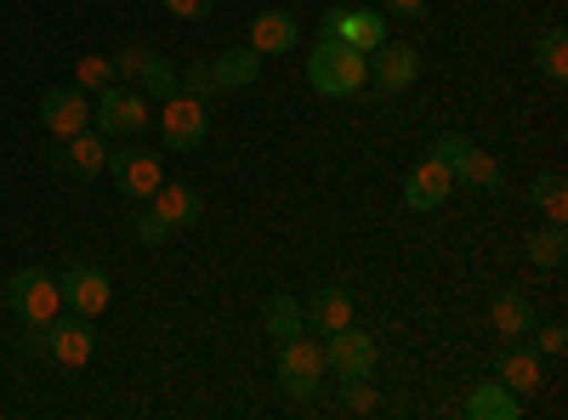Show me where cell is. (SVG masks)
I'll return each mask as SVG.
<instances>
[{"mask_svg":"<svg viewBox=\"0 0 568 420\" xmlns=\"http://www.w3.org/2000/svg\"><path fill=\"white\" fill-rule=\"evenodd\" d=\"M307 85L318 91V98H358V91L369 85V58L358 52V45L324 34L307 52Z\"/></svg>","mask_w":568,"mask_h":420,"instance_id":"cell-1","label":"cell"},{"mask_svg":"<svg viewBox=\"0 0 568 420\" xmlns=\"http://www.w3.org/2000/svg\"><path fill=\"white\" fill-rule=\"evenodd\" d=\"M433 154L449 165L455 188H478V194H500V188H506V171H500V160H495V154H484L478 143H466L460 131H444Z\"/></svg>","mask_w":568,"mask_h":420,"instance_id":"cell-2","label":"cell"},{"mask_svg":"<svg viewBox=\"0 0 568 420\" xmlns=\"http://www.w3.org/2000/svg\"><path fill=\"white\" fill-rule=\"evenodd\" d=\"M7 307L23 318V330H40V324H52L63 313V290L45 267H18L7 278Z\"/></svg>","mask_w":568,"mask_h":420,"instance_id":"cell-3","label":"cell"},{"mask_svg":"<svg viewBox=\"0 0 568 420\" xmlns=\"http://www.w3.org/2000/svg\"><path fill=\"white\" fill-rule=\"evenodd\" d=\"M278 387L291 392V398H313L318 387H324V376H329V363H324V347L318 341H307V330L302 336H291V341H278Z\"/></svg>","mask_w":568,"mask_h":420,"instance_id":"cell-4","label":"cell"},{"mask_svg":"<svg viewBox=\"0 0 568 420\" xmlns=\"http://www.w3.org/2000/svg\"><path fill=\"white\" fill-rule=\"evenodd\" d=\"M160 131H165V148H171V154H194V148H205V136H211V109H205V98H187V91L165 98Z\"/></svg>","mask_w":568,"mask_h":420,"instance_id":"cell-5","label":"cell"},{"mask_svg":"<svg viewBox=\"0 0 568 420\" xmlns=\"http://www.w3.org/2000/svg\"><path fill=\"white\" fill-rule=\"evenodd\" d=\"M109 176L131 205H142V199H154V188L165 182V165H160L154 148H109Z\"/></svg>","mask_w":568,"mask_h":420,"instance_id":"cell-6","label":"cell"},{"mask_svg":"<svg viewBox=\"0 0 568 420\" xmlns=\"http://www.w3.org/2000/svg\"><path fill=\"white\" fill-rule=\"evenodd\" d=\"M45 160H52L58 171L91 182V176H103L109 171V136L103 131H74V136H52V148H45Z\"/></svg>","mask_w":568,"mask_h":420,"instance_id":"cell-7","label":"cell"},{"mask_svg":"<svg viewBox=\"0 0 568 420\" xmlns=\"http://www.w3.org/2000/svg\"><path fill=\"white\" fill-rule=\"evenodd\" d=\"M369 80H375V103L393 98V91H409L420 80V52L409 40H382L369 52Z\"/></svg>","mask_w":568,"mask_h":420,"instance_id":"cell-8","label":"cell"},{"mask_svg":"<svg viewBox=\"0 0 568 420\" xmlns=\"http://www.w3.org/2000/svg\"><path fill=\"white\" fill-rule=\"evenodd\" d=\"M91 352H98V330H91L85 313H58L45 324V358L52 363L80 369V363H91Z\"/></svg>","mask_w":568,"mask_h":420,"instance_id":"cell-9","label":"cell"},{"mask_svg":"<svg viewBox=\"0 0 568 420\" xmlns=\"http://www.w3.org/2000/svg\"><path fill=\"white\" fill-rule=\"evenodd\" d=\"M91 125H98L103 136H136L142 125H149V98H142V91H125L120 80L114 85H103L98 91V109H91Z\"/></svg>","mask_w":568,"mask_h":420,"instance_id":"cell-10","label":"cell"},{"mask_svg":"<svg viewBox=\"0 0 568 420\" xmlns=\"http://www.w3.org/2000/svg\"><path fill=\"white\" fill-rule=\"evenodd\" d=\"M375 336H364L358 324H347V330L324 336V363L336 369V381H369L375 376Z\"/></svg>","mask_w":568,"mask_h":420,"instance_id":"cell-11","label":"cell"},{"mask_svg":"<svg viewBox=\"0 0 568 420\" xmlns=\"http://www.w3.org/2000/svg\"><path fill=\"white\" fill-rule=\"evenodd\" d=\"M324 34H329V40H347V45H358L364 58H369L382 40H393L387 12H375V7H329V12H324Z\"/></svg>","mask_w":568,"mask_h":420,"instance_id":"cell-12","label":"cell"},{"mask_svg":"<svg viewBox=\"0 0 568 420\" xmlns=\"http://www.w3.org/2000/svg\"><path fill=\"white\" fill-rule=\"evenodd\" d=\"M58 290H63V307H69V313H85V318H98V313L114 301L109 273L91 267V262H74V267L58 278Z\"/></svg>","mask_w":568,"mask_h":420,"instance_id":"cell-13","label":"cell"},{"mask_svg":"<svg viewBox=\"0 0 568 420\" xmlns=\"http://www.w3.org/2000/svg\"><path fill=\"white\" fill-rule=\"evenodd\" d=\"M40 125L45 136H74L91 125V98L80 85H52V91H40Z\"/></svg>","mask_w":568,"mask_h":420,"instance_id":"cell-14","label":"cell"},{"mask_svg":"<svg viewBox=\"0 0 568 420\" xmlns=\"http://www.w3.org/2000/svg\"><path fill=\"white\" fill-rule=\"evenodd\" d=\"M449 194H455V176H449V165L433 154V160H420L409 176H404V205L415 211V216H426V211H444L449 205Z\"/></svg>","mask_w":568,"mask_h":420,"instance_id":"cell-15","label":"cell"},{"mask_svg":"<svg viewBox=\"0 0 568 420\" xmlns=\"http://www.w3.org/2000/svg\"><path fill=\"white\" fill-rule=\"evenodd\" d=\"M495 381H500V387H511L517 398L540 392V381H546L540 352H535V347H524V341H506V347L495 352Z\"/></svg>","mask_w":568,"mask_h":420,"instance_id":"cell-16","label":"cell"},{"mask_svg":"<svg viewBox=\"0 0 568 420\" xmlns=\"http://www.w3.org/2000/svg\"><path fill=\"white\" fill-rule=\"evenodd\" d=\"M302 324H307L313 336H336V330H347V324H353V290H342V285L313 290L307 307H302Z\"/></svg>","mask_w":568,"mask_h":420,"instance_id":"cell-17","label":"cell"},{"mask_svg":"<svg viewBox=\"0 0 568 420\" xmlns=\"http://www.w3.org/2000/svg\"><path fill=\"white\" fill-rule=\"evenodd\" d=\"M142 205H154V216L176 233V227H194L200 216H205V199H200V188H194V182H171V188H165V182H160V188H154V199H142Z\"/></svg>","mask_w":568,"mask_h":420,"instance_id":"cell-18","label":"cell"},{"mask_svg":"<svg viewBox=\"0 0 568 420\" xmlns=\"http://www.w3.org/2000/svg\"><path fill=\"white\" fill-rule=\"evenodd\" d=\"M251 45L262 58H284V52H296V45H302V23L291 12H262L251 23Z\"/></svg>","mask_w":568,"mask_h":420,"instance_id":"cell-19","label":"cell"},{"mask_svg":"<svg viewBox=\"0 0 568 420\" xmlns=\"http://www.w3.org/2000/svg\"><path fill=\"white\" fill-rule=\"evenodd\" d=\"M211 74H216V91H245L262 80V52L256 45H233V52L211 58Z\"/></svg>","mask_w":568,"mask_h":420,"instance_id":"cell-20","label":"cell"},{"mask_svg":"<svg viewBox=\"0 0 568 420\" xmlns=\"http://www.w3.org/2000/svg\"><path fill=\"white\" fill-rule=\"evenodd\" d=\"M489 324H495V336H506V341H524L529 330H535V307L517 296V290H500L495 301H489Z\"/></svg>","mask_w":568,"mask_h":420,"instance_id":"cell-21","label":"cell"},{"mask_svg":"<svg viewBox=\"0 0 568 420\" xmlns=\"http://www.w3.org/2000/svg\"><path fill=\"white\" fill-rule=\"evenodd\" d=\"M466 414L471 420H517L524 414V398H517L511 387H500V381H484L478 392L466 398Z\"/></svg>","mask_w":568,"mask_h":420,"instance_id":"cell-22","label":"cell"},{"mask_svg":"<svg viewBox=\"0 0 568 420\" xmlns=\"http://www.w3.org/2000/svg\"><path fill=\"white\" fill-rule=\"evenodd\" d=\"M262 330H267L273 341L302 336V330H307V324H302V301H296V296H284V290H273V296L262 301Z\"/></svg>","mask_w":568,"mask_h":420,"instance_id":"cell-23","label":"cell"},{"mask_svg":"<svg viewBox=\"0 0 568 420\" xmlns=\"http://www.w3.org/2000/svg\"><path fill=\"white\" fill-rule=\"evenodd\" d=\"M142 98H149V103H165V98H176V91H182V74L160 58V52H149V63H142Z\"/></svg>","mask_w":568,"mask_h":420,"instance_id":"cell-24","label":"cell"},{"mask_svg":"<svg viewBox=\"0 0 568 420\" xmlns=\"http://www.w3.org/2000/svg\"><path fill=\"white\" fill-rule=\"evenodd\" d=\"M524 250H529V262L535 267H562V256H568V233H562V222H551V227H540V233H529L524 239Z\"/></svg>","mask_w":568,"mask_h":420,"instance_id":"cell-25","label":"cell"},{"mask_svg":"<svg viewBox=\"0 0 568 420\" xmlns=\"http://www.w3.org/2000/svg\"><path fill=\"white\" fill-rule=\"evenodd\" d=\"M535 63H540V74H546V80H557V85L568 80V34H562L557 23L535 40Z\"/></svg>","mask_w":568,"mask_h":420,"instance_id":"cell-26","label":"cell"},{"mask_svg":"<svg viewBox=\"0 0 568 420\" xmlns=\"http://www.w3.org/2000/svg\"><path fill=\"white\" fill-rule=\"evenodd\" d=\"M529 199H535L551 222H568V182H562V171H540L535 188H529Z\"/></svg>","mask_w":568,"mask_h":420,"instance_id":"cell-27","label":"cell"},{"mask_svg":"<svg viewBox=\"0 0 568 420\" xmlns=\"http://www.w3.org/2000/svg\"><path fill=\"white\" fill-rule=\"evenodd\" d=\"M74 85L85 91V98H98L103 85H114V63H109V58H98V52L80 58V63H74Z\"/></svg>","mask_w":568,"mask_h":420,"instance_id":"cell-28","label":"cell"},{"mask_svg":"<svg viewBox=\"0 0 568 420\" xmlns=\"http://www.w3.org/2000/svg\"><path fill=\"white\" fill-rule=\"evenodd\" d=\"M131 233H136V245H165L171 239V227L154 216V205H131Z\"/></svg>","mask_w":568,"mask_h":420,"instance_id":"cell-29","label":"cell"},{"mask_svg":"<svg viewBox=\"0 0 568 420\" xmlns=\"http://www.w3.org/2000/svg\"><path fill=\"white\" fill-rule=\"evenodd\" d=\"M182 91H187V98H211V91H216L211 58H200V63H187V69H182Z\"/></svg>","mask_w":568,"mask_h":420,"instance_id":"cell-30","label":"cell"},{"mask_svg":"<svg viewBox=\"0 0 568 420\" xmlns=\"http://www.w3.org/2000/svg\"><path fill=\"white\" fill-rule=\"evenodd\" d=\"M529 336H535V347H540L546 358H562V352H568V324H562V318L540 324V330H529Z\"/></svg>","mask_w":568,"mask_h":420,"instance_id":"cell-31","label":"cell"},{"mask_svg":"<svg viewBox=\"0 0 568 420\" xmlns=\"http://www.w3.org/2000/svg\"><path fill=\"white\" fill-rule=\"evenodd\" d=\"M149 52H154V45H125V52H114V58H109V63H114V80H136L142 63H149Z\"/></svg>","mask_w":568,"mask_h":420,"instance_id":"cell-32","label":"cell"},{"mask_svg":"<svg viewBox=\"0 0 568 420\" xmlns=\"http://www.w3.org/2000/svg\"><path fill=\"white\" fill-rule=\"evenodd\" d=\"M342 409L375 414V387H369V381H342Z\"/></svg>","mask_w":568,"mask_h":420,"instance_id":"cell-33","label":"cell"},{"mask_svg":"<svg viewBox=\"0 0 568 420\" xmlns=\"http://www.w3.org/2000/svg\"><path fill=\"white\" fill-rule=\"evenodd\" d=\"M160 7H165L171 18H211L216 0H160Z\"/></svg>","mask_w":568,"mask_h":420,"instance_id":"cell-34","label":"cell"},{"mask_svg":"<svg viewBox=\"0 0 568 420\" xmlns=\"http://www.w3.org/2000/svg\"><path fill=\"white\" fill-rule=\"evenodd\" d=\"M382 12H387V18H420L426 0H382Z\"/></svg>","mask_w":568,"mask_h":420,"instance_id":"cell-35","label":"cell"}]
</instances>
